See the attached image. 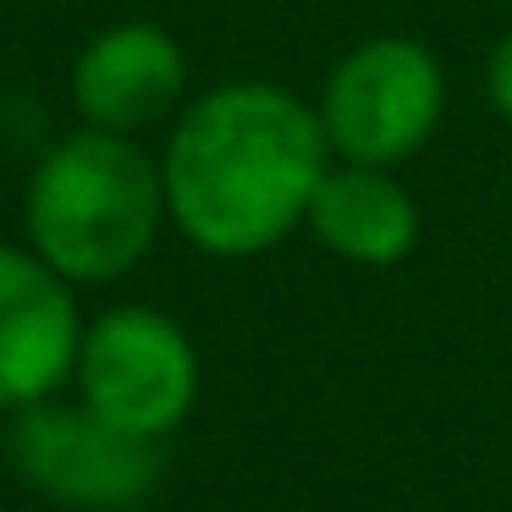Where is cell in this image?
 Masks as SVG:
<instances>
[{
  "instance_id": "10",
  "label": "cell",
  "mask_w": 512,
  "mask_h": 512,
  "mask_svg": "<svg viewBox=\"0 0 512 512\" xmlns=\"http://www.w3.org/2000/svg\"><path fill=\"white\" fill-rule=\"evenodd\" d=\"M0 512H6V507H0Z\"/></svg>"
},
{
  "instance_id": "8",
  "label": "cell",
  "mask_w": 512,
  "mask_h": 512,
  "mask_svg": "<svg viewBox=\"0 0 512 512\" xmlns=\"http://www.w3.org/2000/svg\"><path fill=\"white\" fill-rule=\"evenodd\" d=\"M303 232L358 270H391L419 248L424 215L408 182L391 166H358V160H331L309 199Z\"/></svg>"
},
{
  "instance_id": "9",
  "label": "cell",
  "mask_w": 512,
  "mask_h": 512,
  "mask_svg": "<svg viewBox=\"0 0 512 512\" xmlns=\"http://www.w3.org/2000/svg\"><path fill=\"white\" fill-rule=\"evenodd\" d=\"M485 100L501 122H512V28L490 45V61H485Z\"/></svg>"
},
{
  "instance_id": "2",
  "label": "cell",
  "mask_w": 512,
  "mask_h": 512,
  "mask_svg": "<svg viewBox=\"0 0 512 512\" xmlns=\"http://www.w3.org/2000/svg\"><path fill=\"white\" fill-rule=\"evenodd\" d=\"M160 155L127 133L72 127L23 182V243L72 287L133 276L166 232Z\"/></svg>"
},
{
  "instance_id": "4",
  "label": "cell",
  "mask_w": 512,
  "mask_h": 512,
  "mask_svg": "<svg viewBox=\"0 0 512 512\" xmlns=\"http://www.w3.org/2000/svg\"><path fill=\"white\" fill-rule=\"evenodd\" d=\"M72 386L89 413L138 441H166L188 424L204 391L193 336L155 303H116L83 320Z\"/></svg>"
},
{
  "instance_id": "5",
  "label": "cell",
  "mask_w": 512,
  "mask_h": 512,
  "mask_svg": "<svg viewBox=\"0 0 512 512\" xmlns=\"http://www.w3.org/2000/svg\"><path fill=\"white\" fill-rule=\"evenodd\" d=\"M6 463L34 496L67 512H138L160 485V446L122 435L78 397H50L12 413Z\"/></svg>"
},
{
  "instance_id": "1",
  "label": "cell",
  "mask_w": 512,
  "mask_h": 512,
  "mask_svg": "<svg viewBox=\"0 0 512 512\" xmlns=\"http://www.w3.org/2000/svg\"><path fill=\"white\" fill-rule=\"evenodd\" d=\"M325 166L314 100L270 78H226L166 122V221L210 259H259L303 226Z\"/></svg>"
},
{
  "instance_id": "3",
  "label": "cell",
  "mask_w": 512,
  "mask_h": 512,
  "mask_svg": "<svg viewBox=\"0 0 512 512\" xmlns=\"http://www.w3.org/2000/svg\"><path fill=\"white\" fill-rule=\"evenodd\" d=\"M314 116L331 160L391 166L413 160L446 116V67L413 34H369L331 61Z\"/></svg>"
},
{
  "instance_id": "6",
  "label": "cell",
  "mask_w": 512,
  "mask_h": 512,
  "mask_svg": "<svg viewBox=\"0 0 512 512\" xmlns=\"http://www.w3.org/2000/svg\"><path fill=\"white\" fill-rule=\"evenodd\" d=\"M67 100L83 127L138 138L188 105V50L149 17L105 23L72 56Z\"/></svg>"
},
{
  "instance_id": "7",
  "label": "cell",
  "mask_w": 512,
  "mask_h": 512,
  "mask_svg": "<svg viewBox=\"0 0 512 512\" xmlns=\"http://www.w3.org/2000/svg\"><path fill=\"white\" fill-rule=\"evenodd\" d=\"M83 342L78 287L28 243H0V419L72 386Z\"/></svg>"
}]
</instances>
